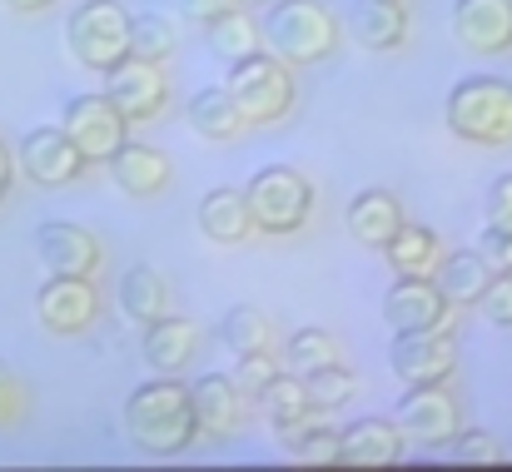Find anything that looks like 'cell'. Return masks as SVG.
<instances>
[{"mask_svg":"<svg viewBox=\"0 0 512 472\" xmlns=\"http://www.w3.org/2000/svg\"><path fill=\"white\" fill-rule=\"evenodd\" d=\"M125 433L150 458H179V453H189V443L199 438L189 388L174 373H160V378L140 383L125 398Z\"/></svg>","mask_w":512,"mask_h":472,"instance_id":"obj_1","label":"cell"},{"mask_svg":"<svg viewBox=\"0 0 512 472\" xmlns=\"http://www.w3.org/2000/svg\"><path fill=\"white\" fill-rule=\"evenodd\" d=\"M443 125L463 145L508 150L512 145V80L503 75H468L443 100Z\"/></svg>","mask_w":512,"mask_h":472,"instance_id":"obj_2","label":"cell"},{"mask_svg":"<svg viewBox=\"0 0 512 472\" xmlns=\"http://www.w3.org/2000/svg\"><path fill=\"white\" fill-rule=\"evenodd\" d=\"M264 50L284 65H324L339 50V15L324 0H269V15L259 20Z\"/></svg>","mask_w":512,"mask_h":472,"instance_id":"obj_3","label":"cell"},{"mask_svg":"<svg viewBox=\"0 0 512 472\" xmlns=\"http://www.w3.org/2000/svg\"><path fill=\"white\" fill-rule=\"evenodd\" d=\"M224 90H229V100H234V110L244 115L249 130H269V125H279V120L294 110V100H299L294 65H284V60L269 55V50H254V55L234 60Z\"/></svg>","mask_w":512,"mask_h":472,"instance_id":"obj_4","label":"cell"},{"mask_svg":"<svg viewBox=\"0 0 512 472\" xmlns=\"http://www.w3.org/2000/svg\"><path fill=\"white\" fill-rule=\"evenodd\" d=\"M244 199H249L254 229L274 234V239L299 234L309 224V214H314V184L294 164H259L249 174V184H244Z\"/></svg>","mask_w":512,"mask_h":472,"instance_id":"obj_5","label":"cell"},{"mask_svg":"<svg viewBox=\"0 0 512 472\" xmlns=\"http://www.w3.org/2000/svg\"><path fill=\"white\" fill-rule=\"evenodd\" d=\"M65 50L85 70L105 75L115 60L130 55V10L120 0H80L65 20Z\"/></svg>","mask_w":512,"mask_h":472,"instance_id":"obj_6","label":"cell"},{"mask_svg":"<svg viewBox=\"0 0 512 472\" xmlns=\"http://www.w3.org/2000/svg\"><path fill=\"white\" fill-rule=\"evenodd\" d=\"M35 318L45 333L55 338H80L95 328L100 318V289L95 279L80 274H45V284L35 289Z\"/></svg>","mask_w":512,"mask_h":472,"instance_id":"obj_7","label":"cell"},{"mask_svg":"<svg viewBox=\"0 0 512 472\" xmlns=\"http://www.w3.org/2000/svg\"><path fill=\"white\" fill-rule=\"evenodd\" d=\"M105 95H110V105H115V110L130 120V130H135V125H150V120L165 115V105H170V80H165V70H160L155 60L125 55V60H115V65L105 70Z\"/></svg>","mask_w":512,"mask_h":472,"instance_id":"obj_8","label":"cell"},{"mask_svg":"<svg viewBox=\"0 0 512 472\" xmlns=\"http://www.w3.org/2000/svg\"><path fill=\"white\" fill-rule=\"evenodd\" d=\"M393 423L418 448H448L463 428V413H458V398L448 393V383H423V388H408L398 398Z\"/></svg>","mask_w":512,"mask_h":472,"instance_id":"obj_9","label":"cell"},{"mask_svg":"<svg viewBox=\"0 0 512 472\" xmlns=\"http://www.w3.org/2000/svg\"><path fill=\"white\" fill-rule=\"evenodd\" d=\"M60 130L75 140V150L90 159V164H110L115 150L130 140V120L110 105V95H75L60 115Z\"/></svg>","mask_w":512,"mask_h":472,"instance_id":"obj_10","label":"cell"},{"mask_svg":"<svg viewBox=\"0 0 512 472\" xmlns=\"http://www.w3.org/2000/svg\"><path fill=\"white\" fill-rule=\"evenodd\" d=\"M85 169H90V159L75 150V140H70L60 125H40V130H30V135L15 145V174H25V179L40 184V189L75 184Z\"/></svg>","mask_w":512,"mask_h":472,"instance_id":"obj_11","label":"cell"},{"mask_svg":"<svg viewBox=\"0 0 512 472\" xmlns=\"http://www.w3.org/2000/svg\"><path fill=\"white\" fill-rule=\"evenodd\" d=\"M393 373L408 383V388H423V383H448L458 373V338L453 328H423V333H393Z\"/></svg>","mask_w":512,"mask_h":472,"instance_id":"obj_12","label":"cell"},{"mask_svg":"<svg viewBox=\"0 0 512 472\" xmlns=\"http://www.w3.org/2000/svg\"><path fill=\"white\" fill-rule=\"evenodd\" d=\"M383 318L393 333H423V328H448L453 323V304L433 279H413L398 274L383 294Z\"/></svg>","mask_w":512,"mask_h":472,"instance_id":"obj_13","label":"cell"},{"mask_svg":"<svg viewBox=\"0 0 512 472\" xmlns=\"http://www.w3.org/2000/svg\"><path fill=\"white\" fill-rule=\"evenodd\" d=\"M453 40L468 55L512 50V0H453Z\"/></svg>","mask_w":512,"mask_h":472,"instance_id":"obj_14","label":"cell"},{"mask_svg":"<svg viewBox=\"0 0 512 472\" xmlns=\"http://www.w3.org/2000/svg\"><path fill=\"white\" fill-rule=\"evenodd\" d=\"M100 239L70 219H50L35 229V259L45 264V274H80V279H95L100 269Z\"/></svg>","mask_w":512,"mask_h":472,"instance_id":"obj_15","label":"cell"},{"mask_svg":"<svg viewBox=\"0 0 512 472\" xmlns=\"http://www.w3.org/2000/svg\"><path fill=\"white\" fill-rule=\"evenodd\" d=\"M189 403H194V423L199 438H229L244 423V388L224 373H204L189 383Z\"/></svg>","mask_w":512,"mask_h":472,"instance_id":"obj_16","label":"cell"},{"mask_svg":"<svg viewBox=\"0 0 512 472\" xmlns=\"http://www.w3.org/2000/svg\"><path fill=\"white\" fill-rule=\"evenodd\" d=\"M348 35L368 55H393L408 40V10L403 0H353L348 5Z\"/></svg>","mask_w":512,"mask_h":472,"instance_id":"obj_17","label":"cell"},{"mask_svg":"<svg viewBox=\"0 0 512 472\" xmlns=\"http://www.w3.org/2000/svg\"><path fill=\"white\" fill-rule=\"evenodd\" d=\"M343 438V468H393L408 453V438L393 418H358Z\"/></svg>","mask_w":512,"mask_h":472,"instance_id":"obj_18","label":"cell"},{"mask_svg":"<svg viewBox=\"0 0 512 472\" xmlns=\"http://www.w3.org/2000/svg\"><path fill=\"white\" fill-rule=\"evenodd\" d=\"M433 284L448 294L453 309H478V299L493 284V264H488L483 249H443V259L433 269Z\"/></svg>","mask_w":512,"mask_h":472,"instance_id":"obj_19","label":"cell"},{"mask_svg":"<svg viewBox=\"0 0 512 472\" xmlns=\"http://www.w3.org/2000/svg\"><path fill=\"white\" fill-rule=\"evenodd\" d=\"M194 224H199V234H204L209 244H224V249H229V244H244V239L254 234L244 189H229V184L209 189V194L199 199V209H194Z\"/></svg>","mask_w":512,"mask_h":472,"instance_id":"obj_20","label":"cell"},{"mask_svg":"<svg viewBox=\"0 0 512 472\" xmlns=\"http://www.w3.org/2000/svg\"><path fill=\"white\" fill-rule=\"evenodd\" d=\"M115 304H120V314L130 318L135 328H150L155 318L170 314V284H165L160 269L130 264V269L120 274V284H115Z\"/></svg>","mask_w":512,"mask_h":472,"instance_id":"obj_21","label":"cell"},{"mask_svg":"<svg viewBox=\"0 0 512 472\" xmlns=\"http://www.w3.org/2000/svg\"><path fill=\"white\" fill-rule=\"evenodd\" d=\"M110 174H115V184L130 194V199H155L165 184H170V159L165 150H155V145H140V140H125L115 159H110Z\"/></svg>","mask_w":512,"mask_h":472,"instance_id":"obj_22","label":"cell"},{"mask_svg":"<svg viewBox=\"0 0 512 472\" xmlns=\"http://www.w3.org/2000/svg\"><path fill=\"white\" fill-rule=\"evenodd\" d=\"M398 224H403L398 194H388V189H363V194L348 199V234H353L363 249H383V244L398 234Z\"/></svg>","mask_w":512,"mask_h":472,"instance_id":"obj_23","label":"cell"},{"mask_svg":"<svg viewBox=\"0 0 512 472\" xmlns=\"http://www.w3.org/2000/svg\"><path fill=\"white\" fill-rule=\"evenodd\" d=\"M145 338H140V348H145V363L155 368V373H184L189 368V358H194V348H199V328L189 323V318H155L150 328H140Z\"/></svg>","mask_w":512,"mask_h":472,"instance_id":"obj_24","label":"cell"},{"mask_svg":"<svg viewBox=\"0 0 512 472\" xmlns=\"http://www.w3.org/2000/svg\"><path fill=\"white\" fill-rule=\"evenodd\" d=\"M383 259H388V269L393 274H413V279H433V269H438V259H443V239L433 234V229H423V224H398V234L378 249Z\"/></svg>","mask_w":512,"mask_h":472,"instance_id":"obj_25","label":"cell"},{"mask_svg":"<svg viewBox=\"0 0 512 472\" xmlns=\"http://www.w3.org/2000/svg\"><path fill=\"white\" fill-rule=\"evenodd\" d=\"M199 30H204L209 55H214V60H224V65H234V60H244V55L264 50V30H259V20H249V15H244V5L219 10V15H214L209 25H199Z\"/></svg>","mask_w":512,"mask_h":472,"instance_id":"obj_26","label":"cell"},{"mask_svg":"<svg viewBox=\"0 0 512 472\" xmlns=\"http://www.w3.org/2000/svg\"><path fill=\"white\" fill-rule=\"evenodd\" d=\"M259 408H264V418L274 423V433L279 438H289V433H299L309 418H314V403H309V393H304V378L299 373H279L264 393H259Z\"/></svg>","mask_w":512,"mask_h":472,"instance_id":"obj_27","label":"cell"},{"mask_svg":"<svg viewBox=\"0 0 512 472\" xmlns=\"http://www.w3.org/2000/svg\"><path fill=\"white\" fill-rule=\"evenodd\" d=\"M189 125L204 135V140H214V145H224V140H244V115L234 110V100H229V90L224 85H209V90H199L194 100H189Z\"/></svg>","mask_w":512,"mask_h":472,"instance_id":"obj_28","label":"cell"},{"mask_svg":"<svg viewBox=\"0 0 512 472\" xmlns=\"http://www.w3.org/2000/svg\"><path fill=\"white\" fill-rule=\"evenodd\" d=\"M219 338H224V348L234 358H244V353H274V318L264 314V309H254V304H234L224 314V323H219Z\"/></svg>","mask_w":512,"mask_h":472,"instance_id":"obj_29","label":"cell"},{"mask_svg":"<svg viewBox=\"0 0 512 472\" xmlns=\"http://www.w3.org/2000/svg\"><path fill=\"white\" fill-rule=\"evenodd\" d=\"M329 363H343L339 353V338L329 333V328H299V333H289V343H284V368L289 373H314V368H329Z\"/></svg>","mask_w":512,"mask_h":472,"instance_id":"obj_30","label":"cell"},{"mask_svg":"<svg viewBox=\"0 0 512 472\" xmlns=\"http://www.w3.org/2000/svg\"><path fill=\"white\" fill-rule=\"evenodd\" d=\"M284 448L294 453V463L304 468H343V438L339 428H324V423H304L299 433L284 438Z\"/></svg>","mask_w":512,"mask_h":472,"instance_id":"obj_31","label":"cell"},{"mask_svg":"<svg viewBox=\"0 0 512 472\" xmlns=\"http://www.w3.org/2000/svg\"><path fill=\"white\" fill-rule=\"evenodd\" d=\"M179 50V25L170 15H130V55L165 65Z\"/></svg>","mask_w":512,"mask_h":472,"instance_id":"obj_32","label":"cell"},{"mask_svg":"<svg viewBox=\"0 0 512 472\" xmlns=\"http://www.w3.org/2000/svg\"><path fill=\"white\" fill-rule=\"evenodd\" d=\"M353 373L343 368V363H329V368H314V373H304V393H309V403H314V413H334L343 408L348 398H353Z\"/></svg>","mask_w":512,"mask_h":472,"instance_id":"obj_33","label":"cell"},{"mask_svg":"<svg viewBox=\"0 0 512 472\" xmlns=\"http://www.w3.org/2000/svg\"><path fill=\"white\" fill-rule=\"evenodd\" d=\"M453 448V463H463V468H503L508 463V448L493 438V433H478V428H458V438L448 443Z\"/></svg>","mask_w":512,"mask_h":472,"instance_id":"obj_34","label":"cell"},{"mask_svg":"<svg viewBox=\"0 0 512 472\" xmlns=\"http://www.w3.org/2000/svg\"><path fill=\"white\" fill-rule=\"evenodd\" d=\"M279 373H284V368H279L274 353H244V358H234V383H239L244 393H254V398H259Z\"/></svg>","mask_w":512,"mask_h":472,"instance_id":"obj_35","label":"cell"},{"mask_svg":"<svg viewBox=\"0 0 512 472\" xmlns=\"http://www.w3.org/2000/svg\"><path fill=\"white\" fill-rule=\"evenodd\" d=\"M478 309H483V318L493 328H512V274H493V284L478 299Z\"/></svg>","mask_w":512,"mask_h":472,"instance_id":"obj_36","label":"cell"},{"mask_svg":"<svg viewBox=\"0 0 512 472\" xmlns=\"http://www.w3.org/2000/svg\"><path fill=\"white\" fill-rule=\"evenodd\" d=\"M488 229L512 234V174H498L493 189H488Z\"/></svg>","mask_w":512,"mask_h":472,"instance_id":"obj_37","label":"cell"},{"mask_svg":"<svg viewBox=\"0 0 512 472\" xmlns=\"http://www.w3.org/2000/svg\"><path fill=\"white\" fill-rule=\"evenodd\" d=\"M20 413H25V388H20V378L0 363V428H10Z\"/></svg>","mask_w":512,"mask_h":472,"instance_id":"obj_38","label":"cell"},{"mask_svg":"<svg viewBox=\"0 0 512 472\" xmlns=\"http://www.w3.org/2000/svg\"><path fill=\"white\" fill-rule=\"evenodd\" d=\"M170 5V15H179V20H189V25H209L219 10H229L234 0H165Z\"/></svg>","mask_w":512,"mask_h":472,"instance_id":"obj_39","label":"cell"},{"mask_svg":"<svg viewBox=\"0 0 512 472\" xmlns=\"http://www.w3.org/2000/svg\"><path fill=\"white\" fill-rule=\"evenodd\" d=\"M478 249L488 254L493 274H512V234H493V229H483V244H478Z\"/></svg>","mask_w":512,"mask_h":472,"instance_id":"obj_40","label":"cell"},{"mask_svg":"<svg viewBox=\"0 0 512 472\" xmlns=\"http://www.w3.org/2000/svg\"><path fill=\"white\" fill-rule=\"evenodd\" d=\"M10 184H15V155H10V145L0 140V204H5Z\"/></svg>","mask_w":512,"mask_h":472,"instance_id":"obj_41","label":"cell"},{"mask_svg":"<svg viewBox=\"0 0 512 472\" xmlns=\"http://www.w3.org/2000/svg\"><path fill=\"white\" fill-rule=\"evenodd\" d=\"M55 0H0V10H10V15H45Z\"/></svg>","mask_w":512,"mask_h":472,"instance_id":"obj_42","label":"cell"},{"mask_svg":"<svg viewBox=\"0 0 512 472\" xmlns=\"http://www.w3.org/2000/svg\"><path fill=\"white\" fill-rule=\"evenodd\" d=\"M234 5H244V10H259V5H269V0H234Z\"/></svg>","mask_w":512,"mask_h":472,"instance_id":"obj_43","label":"cell"}]
</instances>
